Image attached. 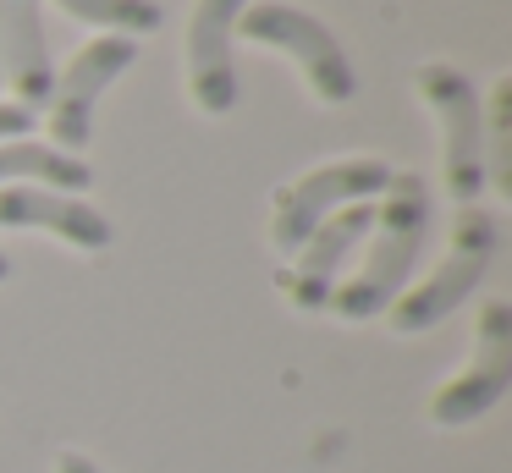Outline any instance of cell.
I'll return each mask as SVG.
<instances>
[{"label":"cell","mask_w":512,"mask_h":473,"mask_svg":"<svg viewBox=\"0 0 512 473\" xmlns=\"http://www.w3.org/2000/svg\"><path fill=\"white\" fill-rule=\"evenodd\" d=\"M435 226V198L430 182L419 171H391L386 193L375 198V226H369V253L347 281H336L331 292V314L347 319V325H364V319H380L413 281V264H419L424 242H430Z\"/></svg>","instance_id":"cell-1"},{"label":"cell","mask_w":512,"mask_h":473,"mask_svg":"<svg viewBox=\"0 0 512 473\" xmlns=\"http://www.w3.org/2000/svg\"><path fill=\"white\" fill-rule=\"evenodd\" d=\"M496 253H501V220L490 215L485 204H463L452 220V242H446L441 264L386 308V325L397 330V336H424V330H435L441 319H452L457 308L479 292V281L490 275Z\"/></svg>","instance_id":"cell-2"},{"label":"cell","mask_w":512,"mask_h":473,"mask_svg":"<svg viewBox=\"0 0 512 473\" xmlns=\"http://www.w3.org/2000/svg\"><path fill=\"white\" fill-rule=\"evenodd\" d=\"M413 88L430 105L435 127H441V182L446 198L457 209L479 204L485 193V105H479V88L463 66L452 61H424L413 72Z\"/></svg>","instance_id":"cell-3"},{"label":"cell","mask_w":512,"mask_h":473,"mask_svg":"<svg viewBox=\"0 0 512 473\" xmlns=\"http://www.w3.org/2000/svg\"><path fill=\"white\" fill-rule=\"evenodd\" d=\"M386 182H391V165L375 160V154H342V160H325L314 171L281 182L276 198H270V242H276V253L292 259L325 215H336L347 204H369V198L386 193Z\"/></svg>","instance_id":"cell-4"},{"label":"cell","mask_w":512,"mask_h":473,"mask_svg":"<svg viewBox=\"0 0 512 473\" xmlns=\"http://www.w3.org/2000/svg\"><path fill=\"white\" fill-rule=\"evenodd\" d=\"M237 33L248 44H265V50H281L298 61L303 83L320 105H347L358 94L353 61H347L342 39L325 28V17L292 6V0H248L243 17H237Z\"/></svg>","instance_id":"cell-5"},{"label":"cell","mask_w":512,"mask_h":473,"mask_svg":"<svg viewBox=\"0 0 512 473\" xmlns=\"http://www.w3.org/2000/svg\"><path fill=\"white\" fill-rule=\"evenodd\" d=\"M507 385H512V303L490 297V303H479L468 363L430 396V424H441V429L479 424L507 396Z\"/></svg>","instance_id":"cell-6"},{"label":"cell","mask_w":512,"mask_h":473,"mask_svg":"<svg viewBox=\"0 0 512 473\" xmlns=\"http://www.w3.org/2000/svg\"><path fill=\"white\" fill-rule=\"evenodd\" d=\"M138 61V39H122V33H94L83 50H72V61L56 72L50 83V143L67 154H83L94 138V105L100 94Z\"/></svg>","instance_id":"cell-7"},{"label":"cell","mask_w":512,"mask_h":473,"mask_svg":"<svg viewBox=\"0 0 512 473\" xmlns=\"http://www.w3.org/2000/svg\"><path fill=\"white\" fill-rule=\"evenodd\" d=\"M369 226H375V198L325 215L320 226H314V237L303 242V248L287 259V270L276 275L281 297H287L292 308H303V314H320V308L331 303V292H336V275H342L347 259L364 248Z\"/></svg>","instance_id":"cell-8"},{"label":"cell","mask_w":512,"mask_h":473,"mask_svg":"<svg viewBox=\"0 0 512 473\" xmlns=\"http://www.w3.org/2000/svg\"><path fill=\"white\" fill-rule=\"evenodd\" d=\"M248 0H193L188 17V99L204 116H232L237 110V17Z\"/></svg>","instance_id":"cell-9"},{"label":"cell","mask_w":512,"mask_h":473,"mask_svg":"<svg viewBox=\"0 0 512 473\" xmlns=\"http://www.w3.org/2000/svg\"><path fill=\"white\" fill-rule=\"evenodd\" d=\"M0 226L6 231H45L78 253H105L116 242V220L78 193L56 187H0Z\"/></svg>","instance_id":"cell-10"},{"label":"cell","mask_w":512,"mask_h":473,"mask_svg":"<svg viewBox=\"0 0 512 473\" xmlns=\"http://www.w3.org/2000/svg\"><path fill=\"white\" fill-rule=\"evenodd\" d=\"M0 83L28 110L50 105L56 61L45 39V0H0Z\"/></svg>","instance_id":"cell-11"},{"label":"cell","mask_w":512,"mask_h":473,"mask_svg":"<svg viewBox=\"0 0 512 473\" xmlns=\"http://www.w3.org/2000/svg\"><path fill=\"white\" fill-rule=\"evenodd\" d=\"M0 187H56V193H89L94 171L83 154H67L45 138H6L0 143Z\"/></svg>","instance_id":"cell-12"},{"label":"cell","mask_w":512,"mask_h":473,"mask_svg":"<svg viewBox=\"0 0 512 473\" xmlns=\"http://www.w3.org/2000/svg\"><path fill=\"white\" fill-rule=\"evenodd\" d=\"M72 22H89L100 33H122V39H144L166 22L160 0H56Z\"/></svg>","instance_id":"cell-13"},{"label":"cell","mask_w":512,"mask_h":473,"mask_svg":"<svg viewBox=\"0 0 512 473\" xmlns=\"http://www.w3.org/2000/svg\"><path fill=\"white\" fill-rule=\"evenodd\" d=\"M485 182L512 193V77H496L485 110Z\"/></svg>","instance_id":"cell-14"},{"label":"cell","mask_w":512,"mask_h":473,"mask_svg":"<svg viewBox=\"0 0 512 473\" xmlns=\"http://www.w3.org/2000/svg\"><path fill=\"white\" fill-rule=\"evenodd\" d=\"M6 138H34V110L17 99H0V143Z\"/></svg>","instance_id":"cell-15"},{"label":"cell","mask_w":512,"mask_h":473,"mask_svg":"<svg viewBox=\"0 0 512 473\" xmlns=\"http://www.w3.org/2000/svg\"><path fill=\"white\" fill-rule=\"evenodd\" d=\"M56 473H100V462H94L89 451H61V457H56Z\"/></svg>","instance_id":"cell-16"},{"label":"cell","mask_w":512,"mask_h":473,"mask_svg":"<svg viewBox=\"0 0 512 473\" xmlns=\"http://www.w3.org/2000/svg\"><path fill=\"white\" fill-rule=\"evenodd\" d=\"M6 275H12V259H6V253H0V281H6Z\"/></svg>","instance_id":"cell-17"},{"label":"cell","mask_w":512,"mask_h":473,"mask_svg":"<svg viewBox=\"0 0 512 473\" xmlns=\"http://www.w3.org/2000/svg\"><path fill=\"white\" fill-rule=\"evenodd\" d=\"M0 88H6V83H0Z\"/></svg>","instance_id":"cell-18"}]
</instances>
